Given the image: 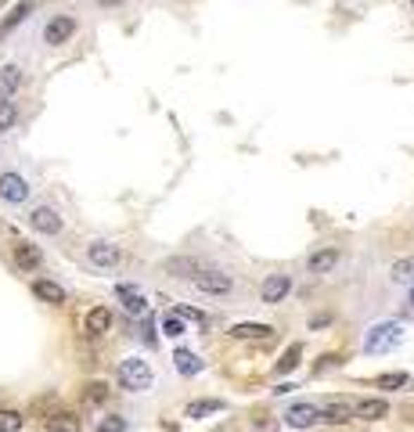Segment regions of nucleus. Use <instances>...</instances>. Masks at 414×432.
<instances>
[{
    "label": "nucleus",
    "mask_w": 414,
    "mask_h": 432,
    "mask_svg": "<svg viewBox=\"0 0 414 432\" xmlns=\"http://www.w3.org/2000/svg\"><path fill=\"white\" fill-rule=\"evenodd\" d=\"M33 198V180L22 170H0V205L4 209H22Z\"/></svg>",
    "instance_id": "5"
},
{
    "label": "nucleus",
    "mask_w": 414,
    "mask_h": 432,
    "mask_svg": "<svg viewBox=\"0 0 414 432\" xmlns=\"http://www.w3.org/2000/svg\"><path fill=\"white\" fill-rule=\"evenodd\" d=\"M353 421V404L349 400H332L328 407H321V425H349Z\"/></svg>",
    "instance_id": "18"
},
{
    "label": "nucleus",
    "mask_w": 414,
    "mask_h": 432,
    "mask_svg": "<svg viewBox=\"0 0 414 432\" xmlns=\"http://www.w3.org/2000/svg\"><path fill=\"white\" fill-rule=\"evenodd\" d=\"M25 227L33 231V234H44V238H58L61 231H65V216H61L54 205L40 202L25 212Z\"/></svg>",
    "instance_id": "6"
},
{
    "label": "nucleus",
    "mask_w": 414,
    "mask_h": 432,
    "mask_svg": "<svg viewBox=\"0 0 414 432\" xmlns=\"http://www.w3.org/2000/svg\"><path fill=\"white\" fill-rule=\"evenodd\" d=\"M187 285H191V292H195V296L220 299V303H227V299H234L242 292L238 277L231 270H224V267H199L195 274L187 277Z\"/></svg>",
    "instance_id": "1"
},
{
    "label": "nucleus",
    "mask_w": 414,
    "mask_h": 432,
    "mask_svg": "<svg viewBox=\"0 0 414 432\" xmlns=\"http://www.w3.org/2000/svg\"><path fill=\"white\" fill-rule=\"evenodd\" d=\"M389 285H393V288L414 285V256H400V260L389 263Z\"/></svg>",
    "instance_id": "20"
},
{
    "label": "nucleus",
    "mask_w": 414,
    "mask_h": 432,
    "mask_svg": "<svg viewBox=\"0 0 414 432\" xmlns=\"http://www.w3.org/2000/svg\"><path fill=\"white\" fill-rule=\"evenodd\" d=\"M281 425H289L296 432H306L313 425H321V407L310 404V400H296V404H289L281 411Z\"/></svg>",
    "instance_id": "7"
},
{
    "label": "nucleus",
    "mask_w": 414,
    "mask_h": 432,
    "mask_svg": "<svg viewBox=\"0 0 414 432\" xmlns=\"http://www.w3.org/2000/svg\"><path fill=\"white\" fill-rule=\"evenodd\" d=\"M25 418L18 411H8V407H0V432H22Z\"/></svg>",
    "instance_id": "29"
},
{
    "label": "nucleus",
    "mask_w": 414,
    "mask_h": 432,
    "mask_svg": "<svg viewBox=\"0 0 414 432\" xmlns=\"http://www.w3.org/2000/svg\"><path fill=\"white\" fill-rule=\"evenodd\" d=\"M199 267H202V263H199L195 256H173V260H166V263H163V270H166L170 277H184V281H187V277L195 274Z\"/></svg>",
    "instance_id": "24"
},
{
    "label": "nucleus",
    "mask_w": 414,
    "mask_h": 432,
    "mask_svg": "<svg viewBox=\"0 0 414 432\" xmlns=\"http://www.w3.org/2000/svg\"><path fill=\"white\" fill-rule=\"evenodd\" d=\"M173 314H180V317H184V321H199V324H202V321H206V317H202V314H199V310H195V306H177V310H173Z\"/></svg>",
    "instance_id": "33"
},
{
    "label": "nucleus",
    "mask_w": 414,
    "mask_h": 432,
    "mask_svg": "<svg viewBox=\"0 0 414 432\" xmlns=\"http://www.w3.org/2000/svg\"><path fill=\"white\" fill-rule=\"evenodd\" d=\"M292 292V274H267L263 285H260V303L263 306H277L284 303Z\"/></svg>",
    "instance_id": "9"
},
{
    "label": "nucleus",
    "mask_w": 414,
    "mask_h": 432,
    "mask_svg": "<svg viewBox=\"0 0 414 432\" xmlns=\"http://www.w3.org/2000/svg\"><path fill=\"white\" fill-rule=\"evenodd\" d=\"M378 389H400V386H407V375L403 371H393V375H382L378 382H375Z\"/></svg>",
    "instance_id": "31"
},
{
    "label": "nucleus",
    "mask_w": 414,
    "mask_h": 432,
    "mask_svg": "<svg viewBox=\"0 0 414 432\" xmlns=\"http://www.w3.org/2000/svg\"><path fill=\"white\" fill-rule=\"evenodd\" d=\"M115 296H119L123 310L130 317H148V296L137 285H115Z\"/></svg>",
    "instance_id": "12"
},
{
    "label": "nucleus",
    "mask_w": 414,
    "mask_h": 432,
    "mask_svg": "<svg viewBox=\"0 0 414 432\" xmlns=\"http://www.w3.org/2000/svg\"><path fill=\"white\" fill-rule=\"evenodd\" d=\"M126 0H98V8H123Z\"/></svg>",
    "instance_id": "35"
},
{
    "label": "nucleus",
    "mask_w": 414,
    "mask_h": 432,
    "mask_svg": "<svg viewBox=\"0 0 414 432\" xmlns=\"http://www.w3.org/2000/svg\"><path fill=\"white\" fill-rule=\"evenodd\" d=\"M403 338H407V324L400 317H386V321H375L364 328V338H360V350L368 357H386L393 350L403 346Z\"/></svg>",
    "instance_id": "2"
},
{
    "label": "nucleus",
    "mask_w": 414,
    "mask_h": 432,
    "mask_svg": "<svg viewBox=\"0 0 414 432\" xmlns=\"http://www.w3.org/2000/svg\"><path fill=\"white\" fill-rule=\"evenodd\" d=\"M0 4H4V0H0Z\"/></svg>",
    "instance_id": "37"
},
{
    "label": "nucleus",
    "mask_w": 414,
    "mask_h": 432,
    "mask_svg": "<svg viewBox=\"0 0 414 432\" xmlns=\"http://www.w3.org/2000/svg\"><path fill=\"white\" fill-rule=\"evenodd\" d=\"M299 360H303V343H292L289 350L277 357V375H292L299 367Z\"/></svg>",
    "instance_id": "26"
},
{
    "label": "nucleus",
    "mask_w": 414,
    "mask_h": 432,
    "mask_svg": "<svg viewBox=\"0 0 414 432\" xmlns=\"http://www.w3.org/2000/svg\"><path fill=\"white\" fill-rule=\"evenodd\" d=\"M277 425V418H270V414H256V421H252V432H270Z\"/></svg>",
    "instance_id": "32"
},
{
    "label": "nucleus",
    "mask_w": 414,
    "mask_h": 432,
    "mask_svg": "<svg viewBox=\"0 0 414 432\" xmlns=\"http://www.w3.org/2000/svg\"><path fill=\"white\" fill-rule=\"evenodd\" d=\"M33 11H37V0H18V4L8 11V18L0 22V40H4L8 33H15V29H18L29 15H33Z\"/></svg>",
    "instance_id": "16"
},
{
    "label": "nucleus",
    "mask_w": 414,
    "mask_h": 432,
    "mask_svg": "<svg viewBox=\"0 0 414 432\" xmlns=\"http://www.w3.org/2000/svg\"><path fill=\"white\" fill-rule=\"evenodd\" d=\"M173 367H177V375H184V379H195V375H202L206 371V360L195 353V350H173Z\"/></svg>",
    "instance_id": "14"
},
{
    "label": "nucleus",
    "mask_w": 414,
    "mask_h": 432,
    "mask_svg": "<svg viewBox=\"0 0 414 432\" xmlns=\"http://www.w3.org/2000/svg\"><path fill=\"white\" fill-rule=\"evenodd\" d=\"M410 4H414V0H410Z\"/></svg>",
    "instance_id": "38"
},
{
    "label": "nucleus",
    "mask_w": 414,
    "mask_h": 432,
    "mask_svg": "<svg viewBox=\"0 0 414 432\" xmlns=\"http://www.w3.org/2000/svg\"><path fill=\"white\" fill-rule=\"evenodd\" d=\"M339 364H342V357H332V353H328V357H321V364H317V371H328V367H339Z\"/></svg>",
    "instance_id": "34"
},
{
    "label": "nucleus",
    "mask_w": 414,
    "mask_h": 432,
    "mask_svg": "<svg viewBox=\"0 0 414 432\" xmlns=\"http://www.w3.org/2000/svg\"><path fill=\"white\" fill-rule=\"evenodd\" d=\"M83 428V418L76 411H54L44 418V432H80Z\"/></svg>",
    "instance_id": "15"
},
{
    "label": "nucleus",
    "mask_w": 414,
    "mask_h": 432,
    "mask_svg": "<svg viewBox=\"0 0 414 432\" xmlns=\"http://www.w3.org/2000/svg\"><path fill=\"white\" fill-rule=\"evenodd\" d=\"M231 335L234 338H252V343H267V338L274 335V328L263 324V321H242V324L231 328Z\"/></svg>",
    "instance_id": "21"
},
{
    "label": "nucleus",
    "mask_w": 414,
    "mask_h": 432,
    "mask_svg": "<svg viewBox=\"0 0 414 432\" xmlns=\"http://www.w3.org/2000/svg\"><path fill=\"white\" fill-rule=\"evenodd\" d=\"M115 379H119V389L123 393H130V396H144L151 393L155 386V371H151V364L144 357H123L119 367H115Z\"/></svg>",
    "instance_id": "3"
},
{
    "label": "nucleus",
    "mask_w": 414,
    "mask_h": 432,
    "mask_svg": "<svg viewBox=\"0 0 414 432\" xmlns=\"http://www.w3.org/2000/svg\"><path fill=\"white\" fill-rule=\"evenodd\" d=\"M108 328H112V310H108V306H94V310H87V317H83V331H87L90 338L105 335Z\"/></svg>",
    "instance_id": "17"
},
{
    "label": "nucleus",
    "mask_w": 414,
    "mask_h": 432,
    "mask_svg": "<svg viewBox=\"0 0 414 432\" xmlns=\"http://www.w3.org/2000/svg\"><path fill=\"white\" fill-rule=\"evenodd\" d=\"M126 428H130L126 414H108V418L98 421V428H94V432H126Z\"/></svg>",
    "instance_id": "30"
},
{
    "label": "nucleus",
    "mask_w": 414,
    "mask_h": 432,
    "mask_svg": "<svg viewBox=\"0 0 414 432\" xmlns=\"http://www.w3.org/2000/svg\"><path fill=\"white\" fill-rule=\"evenodd\" d=\"M339 263H342V249H339V245H321V249H313V253L306 256V270L317 274V277L335 274Z\"/></svg>",
    "instance_id": "10"
},
{
    "label": "nucleus",
    "mask_w": 414,
    "mask_h": 432,
    "mask_svg": "<svg viewBox=\"0 0 414 432\" xmlns=\"http://www.w3.org/2000/svg\"><path fill=\"white\" fill-rule=\"evenodd\" d=\"M76 29H80V22H76L73 15H51L47 25H44V44H47V47L69 44V40L76 37Z\"/></svg>",
    "instance_id": "8"
},
{
    "label": "nucleus",
    "mask_w": 414,
    "mask_h": 432,
    "mask_svg": "<svg viewBox=\"0 0 414 432\" xmlns=\"http://www.w3.org/2000/svg\"><path fill=\"white\" fill-rule=\"evenodd\" d=\"M353 418H360V421H382V418H389V404H386V400H378V396L360 400V404H353Z\"/></svg>",
    "instance_id": "19"
},
{
    "label": "nucleus",
    "mask_w": 414,
    "mask_h": 432,
    "mask_svg": "<svg viewBox=\"0 0 414 432\" xmlns=\"http://www.w3.org/2000/svg\"><path fill=\"white\" fill-rule=\"evenodd\" d=\"M33 296H37L40 303H47V306H65V303H69L65 285L51 281V277H37V281H33Z\"/></svg>",
    "instance_id": "13"
},
{
    "label": "nucleus",
    "mask_w": 414,
    "mask_h": 432,
    "mask_svg": "<svg viewBox=\"0 0 414 432\" xmlns=\"http://www.w3.org/2000/svg\"><path fill=\"white\" fill-rule=\"evenodd\" d=\"M220 411H227V404L224 400H191V404L184 407V414L187 418H209V414H220Z\"/></svg>",
    "instance_id": "23"
},
{
    "label": "nucleus",
    "mask_w": 414,
    "mask_h": 432,
    "mask_svg": "<svg viewBox=\"0 0 414 432\" xmlns=\"http://www.w3.org/2000/svg\"><path fill=\"white\" fill-rule=\"evenodd\" d=\"M83 263L90 270H98V274H112L126 263V253H123V245L112 241V238H94L83 245Z\"/></svg>",
    "instance_id": "4"
},
{
    "label": "nucleus",
    "mask_w": 414,
    "mask_h": 432,
    "mask_svg": "<svg viewBox=\"0 0 414 432\" xmlns=\"http://www.w3.org/2000/svg\"><path fill=\"white\" fill-rule=\"evenodd\" d=\"M407 288H410V292H407V303L414 306V285H407Z\"/></svg>",
    "instance_id": "36"
},
{
    "label": "nucleus",
    "mask_w": 414,
    "mask_h": 432,
    "mask_svg": "<svg viewBox=\"0 0 414 432\" xmlns=\"http://www.w3.org/2000/svg\"><path fill=\"white\" fill-rule=\"evenodd\" d=\"M18 127V105L11 98H0V137Z\"/></svg>",
    "instance_id": "27"
},
{
    "label": "nucleus",
    "mask_w": 414,
    "mask_h": 432,
    "mask_svg": "<svg viewBox=\"0 0 414 432\" xmlns=\"http://www.w3.org/2000/svg\"><path fill=\"white\" fill-rule=\"evenodd\" d=\"M22 83H25V72L18 65H0V98H15Z\"/></svg>",
    "instance_id": "22"
},
{
    "label": "nucleus",
    "mask_w": 414,
    "mask_h": 432,
    "mask_svg": "<svg viewBox=\"0 0 414 432\" xmlns=\"http://www.w3.org/2000/svg\"><path fill=\"white\" fill-rule=\"evenodd\" d=\"M108 396H112V389H108L105 382H87V386H83V404H87V407H105Z\"/></svg>",
    "instance_id": "25"
},
{
    "label": "nucleus",
    "mask_w": 414,
    "mask_h": 432,
    "mask_svg": "<svg viewBox=\"0 0 414 432\" xmlns=\"http://www.w3.org/2000/svg\"><path fill=\"white\" fill-rule=\"evenodd\" d=\"M163 335H166V338H184V335H187L184 317H180V314H166V317H163Z\"/></svg>",
    "instance_id": "28"
},
{
    "label": "nucleus",
    "mask_w": 414,
    "mask_h": 432,
    "mask_svg": "<svg viewBox=\"0 0 414 432\" xmlns=\"http://www.w3.org/2000/svg\"><path fill=\"white\" fill-rule=\"evenodd\" d=\"M11 260H15V267L22 270V274H37L40 267H44V249L40 245H33V241H15L11 245Z\"/></svg>",
    "instance_id": "11"
}]
</instances>
